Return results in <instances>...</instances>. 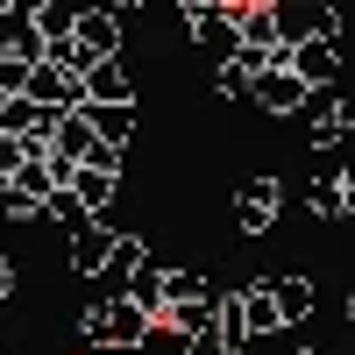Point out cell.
<instances>
[{
	"mask_svg": "<svg viewBox=\"0 0 355 355\" xmlns=\"http://www.w3.org/2000/svg\"><path fill=\"white\" fill-rule=\"evenodd\" d=\"M214 341H220V355H242V348L256 341V327H249V306H242V291H220V327H214Z\"/></svg>",
	"mask_w": 355,
	"mask_h": 355,
	"instance_id": "cell-15",
	"label": "cell"
},
{
	"mask_svg": "<svg viewBox=\"0 0 355 355\" xmlns=\"http://www.w3.org/2000/svg\"><path fill=\"white\" fill-rule=\"evenodd\" d=\"M142 270H150V249H142V234H128V227H121V242H114V256H107L100 284H107V291H128Z\"/></svg>",
	"mask_w": 355,
	"mask_h": 355,
	"instance_id": "cell-12",
	"label": "cell"
},
{
	"mask_svg": "<svg viewBox=\"0 0 355 355\" xmlns=\"http://www.w3.org/2000/svg\"><path fill=\"white\" fill-rule=\"evenodd\" d=\"M50 121H57V114L36 107L28 93H8V100H0V135H36V128H50Z\"/></svg>",
	"mask_w": 355,
	"mask_h": 355,
	"instance_id": "cell-16",
	"label": "cell"
},
{
	"mask_svg": "<svg viewBox=\"0 0 355 355\" xmlns=\"http://www.w3.org/2000/svg\"><path fill=\"white\" fill-rule=\"evenodd\" d=\"M114 242H121V227H114V206L107 214H93L85 227H71V277H100L107 270V256Z\"/></svg>",
	"mask_w": 355,
	"mask_h": 355,
	"instance_id": "cell-5",
	"label": "cell"
},
{
	"mask_svg": "<svg viewBox=\"0 0 355 355\" xmlns=\"http://www.w3.org/2000/svg\"><path fill=\"white\" fill-rule=\"evenodd\" d=\"M114 185H121V171H107V164H78V171H71V192L93 206V214L114 206Z\"/></svg>",
	"mask_w": 355,
	"mask_h": 355,
	"instance_id": "cell-17",
	"label": "cell"
},
{
	"mask_svg": "<svg viewBox=\"0 0 355 355\" xmlns=\"http://www.w3.org/2000/svg\"><path fill=\"white\" fill-rule=\"evenodd\" d=\"M85 93H93V107H135V78L121 57H107V64L85 71Z\"/></svg>",
	"mask_w": 355,
	"mask_h": 355,
	"instance_id": "cell-11",
	"label": "cell"
},
{
	"mask_svg": "<svg viewBox=\"0 0 355 355\" xmlns=\"http://www.w3.org/2000/svg\"><path fill=\"white\" fill-rule=\"evenodd\" d=\"M348 320H355V291H348Z\"/></svg>",
	"mask_w": 355,
	"mask_h": 355,
	"instance_id": "cell-27",
	"label": "cell"
},
{
	"mask_svg": "<svg viewBox=\"0 0 355 355\" xmlns=\"http://www.w3.org/2000/svg\"><path fill=\"white\" fill-rule=\"evenodd\" d=\"M192 21V43L199 50H214V57H242V8L234 0H220V8H199V15H185Z\"/></svg>",
	"mask_w": 355,
	"mask_h": 355,
	"instance_id": "cell-6",
	"label": "cell"
},
{
	"mask_svg": "<svg viewBox=\"0 0 355 355\" xmlns=\"http://www.w3.org/2000/svg\"><path fill=\"white\" fill-rule=\"evenodd\" d=\"M291 64H299V78H306V85H334V78H341V36L299 43V50H291Z\"/></svg>",
	"mask_w": 355,
	"mask_h": 355,
	"instance_id": "cell-13",
	"label": "cell"
},
{
	"mask_svg": "<svg viewBox=\"0 0 355 355\" xmlns=\"http://www.w3.org/2000/svg\"><path fill=\"white\" fill-rule=\"evenodd\" d=\"M0 8H21V0H0Z\"/></svg>",
	"mask_w": 355,
	"mask_h": 355,
	"instance_id": "cell-28",
	"label": "cell"
},
{
	"mask_svg": "<svg viewBox=\"0 0 355 355\" xmlns=\"http://www.w3.org/2000/svg\"><path fill=\"white\" fill-rule=\"evenodd\" d=\"M178 15H199V8H220V0H171Z\"/></svg>",
	"mask_w": 355,
	"mask_h": 355,
	"instance_id": "cell-24",
	"label": "cell"
},
{
	"mask_svg": "<svg viewBox=\"0 0 355 355\" xmlns=\"http://www.w3.org/2000/svg\"><path fill=\"white\" fill-rule=\"evenodd\" d=\"M320 85L299 78V64H270V71H256V107L263 114H277V121H299V114L313 107Z\"/></svg>",
	"mask_w": 355,
	"mask_h": 355,
	"instance_id": "cell-4",
	"label": "cell"
},
{
	"mask_svg": "<svg viewBox=\"0 0 355 355\" xmlns=\"http://www.w3.org/2000/svg\"><path fill=\"white\" fill-rule=\"evenodd\" d=\"M313 214L320 220H348L355 214V164H327L313 178Z\"/></svg>",
	"mask_w": 355,
	"mask_h": 355,
	"instance_id": "cell-9",
	"label": "cell"
},
{
	"mask_svg": "<svg viewBox=\"0 0 355 355\" xmlns=\"http://www.w3.org/2000/svg\"><path fill=\"white\" fill-rule=\"evenodd\" d=\"M128 299H142L150 313H164V263H150V270H142V277L128 284Z\"/></svg>",
	"mask_w": 355,
	"mask_h": 355,
	"instance_id": "cell-23",
	"label": "cell"
},
{
	"mask_svg": "<svg viewBox=\"0 0 355 355\" xmlns=\"http://www.w3.org/2000/svg\"><path fill=\"white\" fill-rule=\"evenodd\" d=\"M277 206H284V185L270 171H256L242 192H234V234H249V242H263V234L277 227Z\"/></svg>",
	"mask_w": 355,
	"mask_h": 355,
	"instance_id": "cell-3",
	"label": "cell"
},
{
	"mask_svg": "<svg viewBox=\"0 0 355 355\" xmlns=\"http://www.w3.org/2000/svg\"><path fill=\"white\" fill-rule=\"evenodd\" d=\"M150 327H157V313L142 306V299H128V291H107V299H93V306L78 313V334L93 341V348H142Z\"/></svg>",
	"mask_w": 355,
	"mask_h": 355,
	"instance_id": "cell-1",
	"label": "cell"
},
{
	"mask_svg": "<svg viewBox=\"0 0 355 355\" xmlns=\"http://www.w3.org/2000/svg\"><path fill=\"white\" fill-rule=\"evenodd\" d=\"M270 284H277V306H284V327H306V320H313V306H320V291H313V277H299V270H277Z\"/></svg>",
	"mask_w": 355,
	"mask_h": 355,
	"instance_id": "cell-14",
	"label": "cell"
},
{
	"mask_svg": "<svg viewBox=\"0 0 355 355\" xmlns=\"http://www.w3.org/2000/svg\"><path fill=\"white\" fill-rule=\"evenodd\" d=\"M0 57H21V64H43V57H50V28H43L36 15L8 8V15H0Z\"/></svg>",
	"mask_w": 355,
	"mask_h": 355,
	"instance_id": "cell-8",
	"label": "cell"
},
{
	"mask_svg": "<svg viewBox=\"0 0 355 355\" xmlns=\"http://www.w3.org/2000/svg\"><path fill=\"white\" fill-rule=\"evenodd\" d=\"M114 8H150V0H114Z\"/></svg>",
	"mask_w": 355,
	"mask_h": 355,
	"instance_id": "cell-26",
	"label": "cell"
},
{
	"mask_svg": "<svg viewBox=\"0 0 355 355\" xmlns=\"http://www.w3.org/2000/svg\"><path fill=\"white\" fill-rule=\"evenodd\" d=\"M71 36H78L85 57H100V64H107V57H121V15H114V8H85Z\"/></svg>",
	"mask_w": 355,
	"mask_h": 355,
	"instance_id": "cell-10",
	"label": "cell"
},
{
	"mask_svg": "<svg viewBox=\"0 0 355 355\" xmlns=\"http://www.w3.org/2000/svg\"><path fill=\"white\" fill-rule=\"evenodd\" d=\"M214 93L220 100H256V71L242 64V57H220L214 64Z\"/></svg>",
	"mask_w": 355,
	"mask_h": 355,
	"instance_id": "cell-19",
	"label": "cell"
},
{
	"mask_svg": "<svg viewBox=\"0 0 355 355\" xmlns=\"http://www.w3.org/2000/svg\"><path fill=\"white\" fill-rule=\"evenodd\" d=\"M199 348H206V341H199V334H185V327H178L171 313H157L150 341H142V355H199Z\"/></svg>",
	"mask_w": 355,
	"mask_h": 355,
	"instance_id": "cell-18",
	"label": "cell"
},
{
	"mask_svg": "<svg viewBox=\"0 0 355 355\" xmlns=\"http://www.w3.org/2000/svg\"><path fill=\"white\" fill-rule=\"evenodd\" d=\"M270 8H277V36H284V50L320 43V36H341V8H334V0H270Z\"/></svg>",
	"mask_w": 355,
	"mask_h": 355,
	"instance_id": "cell-2",
	"label": "cell"
},
{
	"mask_svg": "<svg viewBox=\"0 0 355 355\" xmlns=\"http://www.w3.org/2000/svg\"><path fill=\"white\" fill-rule=\"evenodd\" d=\"M50 150H57V164H85L100 150V128H93V107H71V114H57L50 121Z\"/></svg>",
	"mask_w": 355,
	"mask_h": 355,
	"instance_id": "cell-7",
	"label": "cell"
},
{
	"mask_svg": "<svg viewBox=\"0 0 355 355\" xmlns=\"http://www.w3.org/2000/svg\"><path fill=\"white\" fill-rule=\"evenodd\" d=\"M43 8H57V0H21V15H43ZM0 15H8V8H0Z\"/></svg>",
	"mask_w": 355,
	"mask_h": 355,
	"instance_id": "cell-25",
	"label": "cell"
},
{
	"mask_svg": "<svg viewBox=\"0 0 355 355\" xmlns=\"http://www.w3.org/2000/svg\"><path fill=\"white\" fill-rule=\"evenodd\" d=\"M43 220H57V227H85V220H93V206H85L71 185H57V192H50V206H43Z\"/></svg>",
	"mask_w": 355,
	"mask_h": 355,
	"instance_id": "cell-20",
	"label": "cell"
},
{
	"mask_svg": "<svg viewBox=\"0 0 355 355\" xmlns=\"http://www.w3.org/2000/svg\"><path fill=\"white\" fill-rule=\"evenodd\" d=\"M185 299H206V277H192V270H164V313L185 306Z\"/></svg>",
	"mask_w": 355,
	"mask_h": 355,
	"instance_id": "cell-22",
	"label": "cell"
},
{
	"mask_svg": "<svg viewBox=\"0 0 355 355\" xmlns=\"http://www.w3.org/2000/svg\"><path fill=\"white\" fill-rule=\"evenodd\" d=\"M93 128H100V142L128 150V135H135V107H93Z\"/></svg>",
	"mask_w": 355,
	"mask_h": 355,
	"instance_id": "cell-21",
	"label": "cell"
},
{
	"mask_svg": "<svg viewBox=\"0 0 355 355\" xmlns=\"http://www.w3.org/2000/svg\"><path fill=\"white\" fill-rule=\"evenodd\" d=\"M299 355H320V348H299Z\"/></svg>",
	"mask_w": 355,
	"mask_h": 355,
	"instance_id": "cell-29",
	"label": "cell"
}]
</instances>
